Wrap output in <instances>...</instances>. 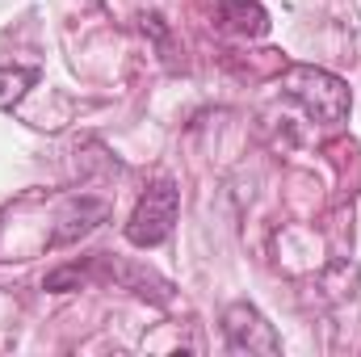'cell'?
Here are the masks:
<instances>
[{
	"mask_svg": "<svg viewBox=\"0 0 361 357\" xmlns=\"http://www.w3.org/2000/svg\"><path fill=\"white\" fill-rule=\"evenodd\" d=\"M281 92H286L290 101H298V105H302L315 122H324V126L345 122L349 109H353L349 85H345L341 76L315 68V63H294V68H286V72H281Z\"/></svg>",
	"mask_w": 361,
	"mask_h": 357,
	"instance_id": "cell-1",
	"label": "cell"
},
{
	"mask_svg": "<svg viewBox=\"0 0 361 357\" xmlns=\"http://www.w3.org/2000/svg\"><path fill=\"white\" fill-rule=\"evenodd\" d=\"M177 210H180V189L173 181H156L139 206L130 210V223H126V240L135 248H156L173 236V223H177Z\"/></svg>",
	"mask_w": 361,
	"mask_h": 357,
	"instance_id": "cell-2",
	"label": "cell"
},
{
	"mask_svg": "<svg viewBox=\"0 0 361 357\" xmlns=\"http://www.w3.org/2000/svg\"><path fill=\"white\" fill-rule=\"evenodd\" d=\"M223 341H227L231 353H261V357L281 353V341H277L273 324L252 303H231L223 311Z\"/></svg>",
	"mask_w": 361,
	"mask_h": 357,
	"instance_id": "cell-3",
	"label": "cell"
},
{
	"mask_svg": "<svg viewBox=\"0 0 361 357\" xmlns=\"http://www.w3.org/2000/svg\"><path fill=\"white\" fill-rule=\"evenodd\" d=\"M109 219V202H101V198H80V202H72L63 214H59V223H55V231H51V248H63V244H76L80 236H89L97 223H105Z\"/></svg>",
	"mask_w": 361,
	"mask_h": 357,
	"instance_id": "cell-4",
	"label": "cell"
},
{
	"mask_svg": "<svg viewBox=\"0 0 361 357\" xmlns=\"http://www.w3.org/2000/svg\"><path fill=\"white\" fill-rule=\"evenodd\" d=\"M219 21L240 38H261L269 30V13L261 8V0H219Z\"/></svg>",
	"mask_w": 361,
	"mask_h": 357,
	"instance_id": "cell-5",
	"label": "cell"
},
{
	"mask_svg": "<svg viewBox=\"0 0 361 357\" xmlns=\"http://www.w3.org/2000/svg\"><path fill=\"white\" fill-rule=\"evenodd\" d=\"M38 85V72L34 68H0V109H13L21 105V97Z\"/></svg>",
	"mask_w": 361,
	"mask_h": 357,
	"instance_id": "cell-6",
	"label": "cell"
},
{
	"mask_svg": "<svg viewBox=\"0 0 361 357\" xmlns=\"http://www.w3.org/2000/svg\"><path fill=\"white\" fill-rule=\"evenodd\" d=\"M92 269H97V257H92L89 265H63V269H55V273H47V290H55V294H68V290H80L85 282L92 277Z\"/></svg>",
	"mask_w": 361,
	"mask_h": 357,
	"instance_id": "cell-7",
	"label": "cell"
},
{
	"mask_svg": "<svg viewBox=\"0 0 361 357\" xmlns=\"http://www.w3.org/2000/svg\"><path fill=\"white\" fill-rule=\"evenodd\" d=\"M89 4H101V0H89Z\"/></svg>",
	"mask_w": 361,
	"mask_h": 357,
	"instance_id": "cell-8",
	"label": "cell"
}]
</instances>
